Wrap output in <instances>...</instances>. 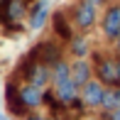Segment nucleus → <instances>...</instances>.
<instances>
[{
    "label": "nucleus",
    "mask_w": 120,
    "mask_h": 120,
    "mask_svg": "<svg viewBox=\"0 0 120 120\" xmlns=\"http://www.w3.org/2000/svg\"><path fill=\"white\" fill-rule=\"evenodd\" d=\"M96 76L103 86H120V59L96 54Z\"/></svg>",
    "instance_id": "nucleus-1"
},
{
    "label": "nucleus",
    "mask_w": 120,
    "mask_h": 120,
    "mask_svg": "<svg viewBox=\"0 0 120 120\" xmlns=\"http://www.w3.org/2000/svg\"><path fill=\"white\" fill-rule=\"evenodd\" d=\"M27 15V0H0V20L3 25H15Z\"/></svg>",
    "instance_id": "nucleus-2"
},
{
    "label": "nucleus",
    "mask_w": 120,
    "mask_h": 120,
    "mask_svg": "<svg viewBox=\"0 0 120 120\" xmlns=\"http://www.w3.org/2000/svg\"><path fill=\"white\" fill-rule=\"evenodd\" d=\"M74 22L79 30H91L96 25V5H91L88 0H81L74 8Z\"/></svg>",
    "instance_id": "nucleus-3"
},
{
    "label": "nucleus",
    "mask_w": 120,
    "mask_h": 120,
    "mask_svg": "<svg viewBox=\"0 0 120 120\" xmlns=\"http://www.w3.org/2000/svg\"><path fill=\"white\" fill-rule=\"evenodd\" d=\"M83 93H81V101L86 103V105H91V108H98V105H103V96H105V86L101 83V81H86L83 86Z\"/></svg>",
    "instance_id": "nucleus-4"
},
{
    "label": "nucleus",
    "mask_w": 120,
    "mask_h": 120,
    "mask_svg": "<svg viewBox=\"0 0 120 120\" xmlns=\"http://www.w3.org/2000/svg\"><path fill=\"white\" fill-rule=\"evenodd\" d=\"M103 32L108 39H118L120 37V5H110L103 15Z\"/></svg>",
    "instance_id": "nucleus-5"
},
{
    "label": "nucleus",
    "mask_w": 120,
    "mask_h": 120,
    "mask_svg": "<svg viewBox=\"0 0 120 120\" xmlns=\"http://www.w3.org/2000/svg\"><path fill=\"white\" fill-rule=\"evenodd\" d=\"M56 98H59V103H61V105H71L76 98H79V86L74 83L71 76L56 83Z\"/></svg>",
    "instance_id": "nucleus-6"
},
{
    "label": "nucleus",
    "mask_w": 120,
    "mask_h": 120,
    "mask_svg": "<svg viewBox=\"0 0 120 120\" xmlns=\"http://www.w3.org/2000/svg\"><path fill=\"white\" fill-rule=\"evenodd\" d=\"M20 101L25 103V108H37V105H42V103H44V93H42L39 86L27 83V86L20 88Z\"/></svg>",
    "instance_id": "nucleus-7"
},
{
    "label": "nucleus",
    "mask_w": 120,
    "mask_h": 120,
    "mask_svg": "<svg viewBox=\"0 0 120 120\" xmlns=\"http://www.w3.org/2000/svg\"><path fill=\"white\" fill-rule=\"evenodd\" d=\"M52 27H54V34H56L59 39H64V42H71V39H74L71 25H69L66 15H64L61 10H56V12L52 15Z\"/></svg>",
    "instance_id": "nucleus-8"
},
{
    "label": "nucleus",
    "mask_w": 120,
    "mask_h": 120,
    "mask_svg": "<svg viewBox=\"0 0 120 120\" xmlns=\"http://www.w3.org/2000/svg\"><path fill=\"white\" fill-rule=\"evenodd\" d=\"M47 20H49V3L37 0V5L30 10V30H42Z\"/></svg>",
    "instance_id": "nucleus-9"
},
{
    "label": "nucleus",
    "mask_w": 120,
    "mask_h": 120,
    "mask_svg": "<svg viewBox=\"0 0 120 120\" xmlns=\"http://www.w3.org/2000/svg\"><path fill=\"white\" fill-rule=\"evenodd\" d=\"M91 74H93V69H91V64L86 59H79V61L71 64V79L76 86H83L86 81H91Z\"/></svg>",
    "instance_id": "nucleus-10"
},
{
    "label": "nucleus",
    "mask_w": 120,
    "mask_h": 120,
    "mask_svg": "<svg viewBox=\"0 0 120 120\" xmlns=\"http://www.w3.org/2000/svg\"><path fill=\"white\" fill-rule=\"evenodd\" d=\"M8 108L10 113H15V115H25V103L20 101V91L12 88V83H8Z\"/></svg>",
    "instance_id": "nucleus-11"
},
{
    "label": "nucleus",
    "mask_w": 120,
    "mask_h": 120,
    "mask_svg": "<svg viewBox=\"0 0 120 120\" xmlns=\"http://www.w3.org/2000/svg\"><path fill=\"white\" fill-rule=\"evenodd\" d=\"M118 88L120 86H115V88H105V96H103V110H115V108L120 105V93H118Z\"/></svg>",
    "instance_id": "nucleus-12"
},
{
    "label": "nucleus",
    "mask_w": 120,
    "mask_h": 120,
    "mask_svg": "<svg viewBox=\"0 0 120 120\" xmlns=\"http://www.w3.org/2000/svg\"><path fill=\"white\" fill-rule=\"evenodd\" d=\"M71 52H74V56L83 59L86 54H88V39H86V37H74L71 39Z\"/></svg>",
    "instance_id": "nucleus-13"
},
{
    "label": "nucleus",
    "mask_w": 120,
    "mask_h": 120,
    "mask_svg": "<svg viewBox=\"0 0 120 120\" xmlns=\"http://www.w3.org/2000/svg\"><path fill=\"white\" fill-rule=\"evenodd\" d=\"M71 76V66H69L66 61H61L59 59L56 64H54V83H59V81H64V79H69Z\"/></svg>",
    "instance_id": "nucleus-14"
},
{
    "label": "nucleus",
    "mask_w": 120,
    "mask_h": 120,
    "mask_svg": "<svg viewBox=\"0 0 120 120\" xmlns=\"http://www.w3.org/2000/svg\"><path fill=\"white\" fill-rule=\"evenodd\" d=\"M110 120H120V105L115 108V110H110Z\"/></svg>",
    "instance_id": "nucleus-15"
},
{
    "label": "nucleus",
    "mask_w": 120,
    "mask_h": 120,
    "mask_svg": "<svg viewBox=\"0 0 120 120\" xmlns=\"http://www.w3.org/2000/svg\"><path fill=\"white\" fill-rule=\"evenodd\" d=\"M25 120H44V118H39V115H27Z\"/></svg>",
    "instance_id": "nucleus-16"
},
{
    "label": "nucleus",
    "mask_w": 120,
    "mask_h": 120,
    "mask_svg": "<svg viewBox=\"0 0 120 120\" xmlns=\"http://www.w3.org/2000/svg\"><path fill=\"white\" fill-rule=\"evenodd\" d=\"M88 3H91V5H103L105 0H88Z\"/></svg>",
    "instance_id": "nucleus-17"
},
{
    "label": "nucleus",
    "mask_w": 120,
    "mask_h": 120,
    "mask_svg": "<svg viewBox=\"0 0 120 120\" xmlns=\"http://www.w3.org/2000/svg\"><path fill=\"white\" fill-rule=\"evenodd\" d=\"M118 93H120V88H118Z\"/></svg>",
    "instance_id": "nucleus-18"
}]
</instances>
